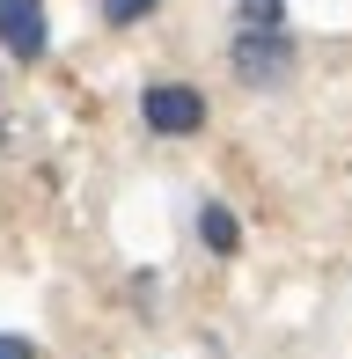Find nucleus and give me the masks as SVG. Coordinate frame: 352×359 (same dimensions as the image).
I'll use <instances>...</instances> for the list:
<instances>
[{
    "label": "nucleus",
    "instance_id": "obj_3",
    "mask_svg": "<svg viewBox=\"0 0 352 359\" xmlns=\"http://www.w3.org/2000/svg\"><path fill=\"white\" fill-rule=\"evenodd\" d=\"M0 44H8L22 67H37V59H44V44H52L44 0H0Z\"/></svg>",
    "mask_w": 352,
    "mask_h": 359
},
{
    "label": "nucleus",
    "instance_id": "obj_6",
    "mask_svg": "<svg viewBox=\"0 0 352 359\" xmlns=\"http://www.w3.org/2000/svg\"><path fill=\"white\" fill-rule=\"evenodd\" d=\"M154 8H162V0H103V22H140V15H154Z\"/></svg>",
    "mask_w": 352,
    "mask_h": 359
},
{
    "label": "nucleus",
    "instance_id": "obj_5",
    "mask_svg": "<svg viewBox=\"0 0 352 359\" xmlns=\"http://www.w3.org/2000/svg\"><path fill=\"white\" fill-rule=\"evenodd\" d=\"M243 29H286V0H235Z\"/></svg>",
    "mask_w": 352,
    "mask_h": 359
},
{
    "label": "nucleus",
    "instance_id": "obj_7",
    "mask_svg": "<svg viewBox=\"0 0 352 359\" xmlns=\"http://www.w3.org/2000/svg\"><path fill=\"white\" fill-rule=\"evenodd\" d=\"M0 359H37V345H29V337H15V330H0Z\"/></svg>",
    "mask_w": 352,
    "mask_h": 359
},
{
    "label": "nucleus",
    "instance_id": "obj_1",
    "mask_svg": "<svg viewBox=\"0 0 352 359\" xmlns=\"http://www.w3.org/2000/svg\"><path fill=\"white\" fill-rule=\"evenodd\" d=\"M235 74L250 81V88H279L286 74H294V37L286 29H235Z\"/></svg>",
    "mask_w": 352,
    "mask_h": 359
},
{
    "label": "nucleus",
    "instance_id": "obj_2",
    "mask_svg": "<svg viewBox=\"0 0 352 359\" xmlns=\"http://www.w3.org/2000/svg\"><path fill=\"white\" fill-rule=\"evenodd\" d=\"M140 118H147V133L184 140V133H198V125H205V95L191 88V81H154V88L140 95Z\"/></svg>",
    "mask_w": 352,
    "mask_h": 359
},
{
    "label": "nucleus",
    "instance_id": "obj_4",
    "mask_svg": "<svg viewBox=\"0 0 352 359\" xmlns=\"http://www.w3.org/2000/svg\"><path fill=\"white\" fill-rule=\"evenodd\" d=\"M198 235H205L213 257H235V250H243V227H235L228 205H205V213H198Z\"/></svg>",
    "mask_w": 352,
    "mask_h": 359
},
{
    "label": "nucleus",
    "instance_id": "obj_8",
    "mask_svg": "<svg viewBox=\"0 0 352 359\" xmlns=\"http://www.w3.org/2000/svg\"><path fill=\"white\" fill-rule=\"evenodd\" d=\"M0 147H8V125H0Z\"/></svg>",
    "mask_w": 352,
    "mask_h": 359
}]
</instances>
